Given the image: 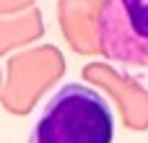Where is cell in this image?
<instances>
[{"instance_id":"7a4b0ae2","label":"cell","mask_w":148,"mask_h":143,"mask_svg":"<svg viewBox=\"0 0 148 143\" xmlns=\"http://www.w3.org/2000/svg\"><path fill=\"white\" fill-rule=\"evenodd\" d=\"M96 31L104 57L127 68H148V0H107Z\"/></svg>"},{"instance_id":"6da1fadb","label":"cell","mask_w":148,"mask_h":143,"mask_svg":"<svg viewBox=\"0 0 148 143\" xmlns=\"http://www.w3.org/2000/svg\"><path fill=\"white\" fill-rule=\"evenodd\" d=\"M114 109L86 83L60 86L42 107L29 143H112Z\"/></svg>"}]
</instances>
